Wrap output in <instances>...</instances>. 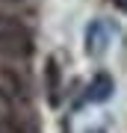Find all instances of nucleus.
I'll list each match as a JSON object with an SVG mask.
<instances>
[{
    "mask_svg": "<svg viewBox=\"0 0 127 133\" xmlns=\"http://www.w3.org/2000/svg\"><path fill=\"white\" fill-rule=\"evenodd\" d=\"M0 53L3 56H30L33 53V33L18 18L0 15Z\"/></svg>",
    "mask_w": 127,
    "mask_h": 133,
    "instance_id": "nucleus-1",
    "label": "nucleus"
},
{
    "mask_svg": "<svg viewBox=\"0 0 127 133\" xmlns=\"http://www.w3.org/2000/svg\"><path fill=\"white\" fill-rule=\"evenodd\" d=\"M24 92H27V86H24L21 77L9 68H0V98L9 101V104H18L24 98Z\"/></svg>",
    "mask_w": 127,
    "mask_h": 133,
    "instance_id": "nucleus-2",
    "label": "nucleus"
},
{
    "mask_svg": "<svg viewBox=\"0 0 127 133\" xmlns=\"http://www.w3.org/2000/svg\"><path fill=\"white\" fill-rule=\"evenodd\" d=\"M109 42V33L104 27V21H95V24H89V30H86V53L89 56H101Z\"/></svg>",
    "mask_w": 127,
    "mask_h": 133,
    "instance_id": "nucleus-3",
    "label": "nucleus"
},
{
    "mask_svg": "<svg viewBox=\"0 0 127 133\" xmlns=\"http://www.w3.org/2000/svg\"><path fill=\"white\" fill-rule=\"evenodd\" d=\"M109 95H112V77L109 74H95L92 77V83H89V92H86V98L95 101V104H101V101H106Z\"/></svg>",
    "mask_w": 127,
    "mask_h": 133,
    "instance_id": "nucleus-4",
    "label": "nucleus"
},
{
    "mask_svg": "<svg viewBox=\"0 0 127 133\" xmlns=\"http://www.w3.org/2000/svg\"><path fill=\"white\" fill-rule=\"evenodd\" d=\"M56 80H59V68H56V59L47 62V83H50V101H56Z\"/></svg>",
    "mask_w": 127,
    "mask_h": 133,
    "instance_id": "nucleus-5",
    "label": "nucleus"
},
{
    "mask_svg": "<svg viewBox=\"0 0 127 133\" xmlns=\"http://www.w3.org/2000/svg\"><path fill=\"white\" fill-rule=\"evenodd\" d=\"M112 3H115V6H118L121 12H127V0H112Z\"/></svg>",
    "mask_w": 127,
    "mask_h": 133,
    "instance_id": "nucleus-6",
    "label": "nucleus"
},
{
    "mask_svg": "<svg viewBox=\"0 0 127 133\" xmlns=\"http://www.w3.org/2000/svg\"><path fill=\"white\" fill-rule=\"evenodd\" d=\"M89 133H104V130H89Z\"/></svg>",
    "mask_w": 127,
    "mask_h": 133,
    "instance_id": "nucleus-7",
    "label": "nucleus"
}]
</instances>
